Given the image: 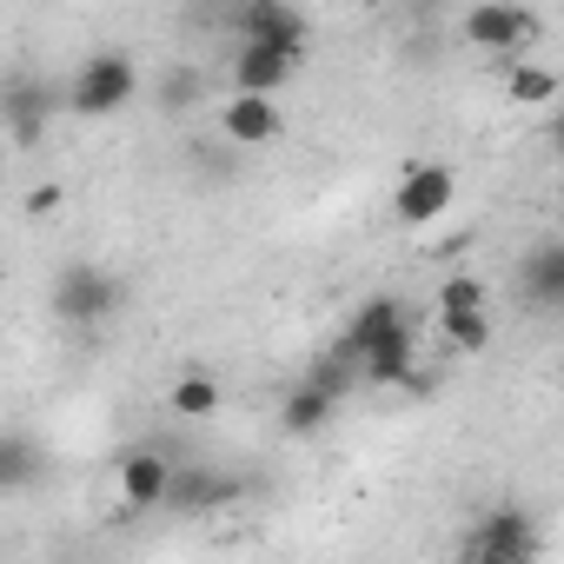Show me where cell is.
I'll return each mask as SVG.
<instances>
[{"mask_svg":"<svg viewBox=\"0 0 564 564\" xmlns=\"http://www.w3.org/2000/svg\"><path fill=\"white\" fill-rule=\"evenodd\" d=\"M120 300H127V286H120L107 265H94V259H74L54 279V319L61 326H100V319L120 313Z\"/></svg>","mask_w":564,"mask_h":564,"instance_id":"cell-1","label":"cell"},{"mask_svg":"<svg viewBox=\"0 0 564 564\" xmlns=\"http://www.w3.org/2000/svg\"><path fill=\"white\" fill-rule=\"evenodd\" d=\"M458 34L478 47V54H498V61H518L538 34H544V21L531 14V8H518V0H478V8L458 21Z\"/></svg>","mask_w":564,"mask_h":564,"instance_id":"cell-2","label":"cell"},{"mask_svg":"<svg viewBox=\"0 0 564 564\" xmlns=\"http://www.w3.org/2000/svg\"><path fill=\"white\" fill-rule=\"evenodd\" d=\"M133 94H140V67H133L127 54H94V61L74 74V113H87V120L120 113Z\"/></svg>","mask_w":564,"mask_h":564,"instance_id":"cell-3","label":"cell"},{"mask_svg":"<svg viewBox=\"0 0 564 564\" xmlns=\"http://www.w3.org/2000/svg\"><path fill=\"white\" fill-rule=\"evenodd\" d=\"M452 199H458V173L425 160V166H405V180L392 193V213H399V226H432Z\"/></svg>","mask_w":564,"mask_h":564,"instance_id":"cell-4","label":"cell"},{"mask_svg":"<svg viewBox=\"0 0 564 564\" xmlns=\"http://www.w3.org/2000/svg\"><path fill=\"white\" fill-rule=\"evenodd\" d=\"M465 557H471V564H531V557H538V524H531V511H491V518L471 531Z\"/></svg>","mask_w":564,"mask_h":564,"instance_id":"cell-5","label":"cell"},{"mask_svg":"<svg viewBox=\"0 0 564 564\" xmlns=\"http://www.w3.org/2000/svg\"><path fill=\"white\" fill-rule=\"evenodd\" d=\"M239 34L259 41V47H279V54L306 61V14L293 8V0H246V8H239Z\"/></svg>","mask_w":564,"mask_h":564,"instance_id":"cell-6","label":"cell"},{"mask_svg":"<svg viewBox=\"0 0 564 564\" xmlns=\"http://www.w3.org/2000/svg\"><path fill=\"white\" fill-rule=\"evenodd\" d=\"M246 485L232 478V471H206V465H193V471H173L166 478V511H226L232 498H239Z\"/></svg>","mask_w":564,"mask_h":564,"instance_id":"cell-7","label":"cell"},{"mask_svg":"<svg viewBox=\"0 0 564 564\" xmlns=\"http://www.w3.org/2000/svg\"><path fill=\"white\" fill-rule=\"evenodd\" d=\"M405 326H412V319H405V306H399V300H366V306L352 313V326H346V339H339L333 352L359 366L372 346H386V339H392V333H405Z\"/></svg>","mask_w":564,"mask_h":564,"instance_id":"cell-8","label":"cell"},{"mask_svg":"<svg viewBox=\"0 0 564 564\" xmlns=\"http://www.w3.org/2000/svg\"><path fill=\"white\" fill-rule=\"evenodd\" d=\"M219 127H226L232 147H272L279 140V107H272V94H232Z\"/></svg>","mask_w":564,"mask_h":564,"instance_id":"cell-9","label":"cell"},{"mask_svg":"<svg viewBox=\"0 0 564 564\" xmlns=\"http://www.w3.org/2000/svg\"><path fill=\"white\" fill-rule=\"evenodd\" d=\"M166 478H173V458H160V452L120 458V498H127V511H160Z\"/></svg>","mask_w":564,"mask_h":564,"instance_id":"cell-10","label":"cell"},{"mask_svg":"<svg viewBox=\"0 0 564 564\" xmlns=\"http://www.w3.org/2000/svg\"><path fill=\"white\" fill-rule=\"evenodd\" d=\"M300 74V61L293 54H279V47H259V41H246L239 47V61H232V80H239V94H279Z\"/></svg>","mask_w":564,"mask_h":564,"instance_id":"cell-11","label":"cell"},{"mask_svg":"<svg viewBox=\"0 0 564 564\" xmlns=\"http://www.w3.org/2000/svg\"><path fill=\"white\" fill-rule=\"evenodd\" d=\"M524 300L538 313H557V300H564V246L557 239L531 246V259H524Z\"/></svg>","mask_w":564,"mask_h":564,"instance_id":"cell-12","label":"cell"},{"mask_svg":"<svg viewBox=\"0 0 564 564\" xmlns=\"http://www.w3.org/2000/svg\"><path fill=\"white\" fill-rule=\"evenodd\" d=\"M47 87H34V80H14V87H0V120L14 127V140H41V127H47Z\"/></svg>","mask_w":564,"mask_h":564,"instance_id":"cell-13","label":"cell"},{"mask_svg":"<svg viewBox=\"0 0 564 564\" xmlns=\"http://www.w3.org/2000/svg\"><path fill=\"white\" fill-rule=\"evenodd\" d=\"M333 405H339V399H333L326 386H313V379H306L300 392H286V412H279V425H286L293 438H313V432L333 419Z\"/></svg>","mask_w":564,"mask_h":564,"instance_id":"cell-14","label":"cell"},{"mask_svg":"<svg viewBox=\"0 0 564 564\" xmlns=\"http://www.w3.org/2000/svg\"><path fill=\"white\" fill-rule=\"evenodd\" d=\"M41 478V445L28 432H0V491H28Z\"/></svg>","mask_w":564,"mask_h":564,"instance_id":"cell-15","label":"cell"},{"mask_svg":"<svg viewBox=\"0 0 564 564\" xmlns=\"http://www.w3.org/2000/svg\"><path fill=\"white\" fill-rule=\"evenodd\" d=\"M505 94L518 107H551L557 100V74L551 67H531V61H505Z\"/></svg>","mask_w":564,"mask_h":564,"instance_id":"cell-16","label":"cell"},{"mask_svg":"<svg viewBox=\"0 0 564 564\" xmlns=\"http://www.w3.org/2000/svg\"><path fill=\"white\" fill-rule=\"evenodd\" d=\"M166 405H173L180 419H213V412H219V386H213L206 372H186V379L173 386V399H166Z\"/></svg>","mask_w":564,"mask_h":564,"instance_id":"cell-17","label":"cell"},{"mask_svg":"<svg viewBox=\"0 0 564 564\" xmlns=\"http://www.w3.org/2000/svg\"><path fill=\"white\" fill-rule=\"evenodd\" d=\"M485 339H491L485 306H478V313H445V346H452V352H485Z\"/></svg>","mask_w":564,"mask_h":564,"instance_id":"cell-18","label":"cell"},{"mask_svg":"<svg viewBox=\"0 0 564 564\" xmlns=\"http://www.w3.org/2000/svg\"><path fill=\"white\" fill-rule=\"evenodd\" d=\"M485 306V279H471V272H452L445 286H438V313H478Z\"/></svg>","mask_w":564,"mask_h":564,"instance_id":"cell-19","label":"cell"},{"mask_svg":"<svg viewBox=\"0 0 564 564\" xmlns=\"http://www.w3.org/2000/svg\"><path fill=\"white\" fill-rule=\"evenodd\" d=\"M54 206H61V186H34L28 193V213H54Z\"/></svg>","mask_w":564,"mask_h":564,"instance_id":"cell-20","label":"cell"},{"mask_svg":"<svg viewBox=\"0 0 564 564\" xmlns=\"http://www.w3.org/2000/svg\"><path fill=\"white\" fill-rule=\"evenodd\" d=\"M366 8H386V0H366Z\"/></svg>","mask_w":564,"mask_h":564,"instance_id":"cell-21","label":"cell"}]
</instances>
